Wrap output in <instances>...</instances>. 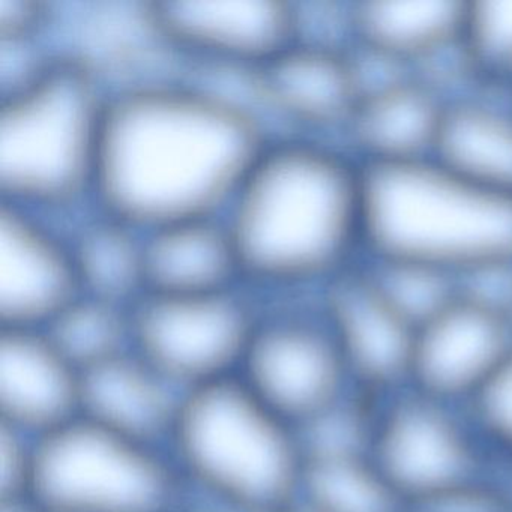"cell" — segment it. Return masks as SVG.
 <instances>
[{
    "label": "cell",
    "instance_id": "6da1fadb",
    "mask_svg": "<svg viewBox=\"0 0 512 512\" xmlns=\"http://www.w3.org/2000/svg\"><path fill=\"white\" fill-rule=\"evenodd\" d=\"M268 137L250 107L187 76L110 92L92 203L143 232L221 215Z\"/></svg>",
    "mask_w": 512,
    "mask_h": 512
},
{
    "label": "cell",
    "instance_id": "7a4b0ae2",
    "mask_svg": "<svg viewBox=\"0 0 512 512\" xmlns=\"http://www.w3.org/2000/svg\"><path fill=\"white\" fill-rule=\"evenodd\" d=\"M223 218L251 292L317 295L364 259L362 167L337 142L268 137Z\"/></svg>",
    "mask_w": 512,
    "mask_h": 512
},
{
    "label": "cell",
    "instance_id": "3957f363",
    "mask_svg": "<svg viewBox=\"0 0 512 512\" xmlns=\"http://www.w3.org/2000/svg\"><path fill=\"white\" fill-rule=\"evenodd\" d=\"M364 259L404 262L455 280L512 265V196L434 158L362 167Z\"/></svg>",
    "mask_w": 512,
    "mask_h": 512
},
{
    "label": "cell",
    "instance_id": "277c9868",
    "mask_svg": "<svg viewBox=\"0 0 512 512\" xmlns=\"http://www.w3.org/2000/svg\"><path fill=\"white\" fill-rule=\"evenodd\" d=\"M167 451L187 496L235 512H280L301 493L298 428L238 376L185 392Z\"/></svg>",
    "mask_w": 512,
    "mask_h": 512
},
{
    "label": "cell",
    "instance_id": "5b68a950",
    "mask_svg": "<svg viewBox=\"0 0 512 512\" xmlns=\"http://www.w3.org/2000/svg\"><path fill=\"white\" fill-rule=\"evenodd\" d=\"M107 97L91 70L61 56L0 95V202L64 224L88 208Z\"/></svg>",
    "mask_w": 512,
    "mask_h": 512
},
{
    "label": "cell",
    "instance_id": "8992f818",
    "mask_svg": "<svg viewBox=\"0 0 512 512\" xmlns=\"http://www.w3.org/2000/svg\"><path fill=\"white\" fill-rule=\"evenodd\" d=\"M29 497L53 512H181L187 490L167 448L77 416L37 439Z\"/></svg>",
    "mask_w": 512,
    "mask_h": 512
},
{
    "label": "cell",
    "instance_id": "52a82bcc",
    "mask_svg": "<svg viewBox=\"0 0 512 512\" xmlns=\"http://www.w3.org/2000/svg\"><path fill=\"white\" fill-rule=\"evenodd\" d=\"M244 284L200 293H145L131 307V343L184 391L238 376L260 314Z\"/></svg>",
    "mask_w": 512,
    "mask_h": 512
},
{
    "label": "cell",
    "instance_id": "ba28073f",
    "mask_svg": "<svg viewBox=\"0 0 512 512\" xmlns=\"http://www.w3.org/2000/svg\"><path fill=\"white\" fill-rule=\"evenodd\" d=\"M238 377L296 428L355 389L317 295L260 299Z\"/></svg>",
    "mask_w": 512,
    "mask_h": 512
},
{
    "label": "cell",
    "instance_id": "9c48e42d",
    "mask_svg": "<svg viewBox=\"0 0 512 512\" xmlns=\"http://www.w3.org/2000/svg\"><path fill=\"white\" fill-rule=\"evenodd\" d=\"M370 457L406 505L479 478L491 464L466 406L407 386L379 398Z\"/></svg>",
    "mask_w": 512,
    "mask_h": 512
},
{
    "label": "cell",
    "instance_id": "30bf717a",
    "mask_svg": "<svg viewBox=\"0 0 512 512\" xmlns=\"http://www.w3.org/2000/svg\"><path fill=\"white\" fill-rule=\"evenodd\" d=\"M260 118L271 136L340 143L364 92L353 49L292 41L256 68Z\"/></svg>",
    "mask_w": 512,
    "mask_h": 512
},
{
    "label": "cell",
    "instance_id": "8fae6325",
    "mask_svg": "<svg viewBox=\"0 0 512 512\" xmlns=\"http://www.w3.org/2000/svg\"><path fill=\"white\" fill-rule=\"evenodd\" d=\"M353 386L382 398L406 388L416 329L392 307L364 259L317 293Z\"/></svg>",
    "mask_w": 512,
    "mask_h": 512
},
{
    "label": "cell",
    "instance_id": "7c38bea8",
    "mask_svg": "<svg viewBox=\"0 0 512 512\" xmlns=\"http://www.w3.org/2000/svg\"><path fill=\"white\" fill-rule=\"evenodd\" d=\"M149 13L187 64L259 68L295 38L286 0H154Z\"/></svg>",
    "mask_w": 512,
    "mask_h": 512
},
{
    "label": "cell",
    "instance_id": "4fadbf2b",
    "mask_svg": "<svg viewBox=\"0 0 512 512\" xmlns=\"http://www.w3.org/2000/svg\"><path fill=\"white\" fill-rule=\"evenodd\" d=\"M511 352V320L458 293L416 329L407 388L467 407Z\"/></svg>",
    "mask_w": 512,
    "mask_h": 512
},
{
    "label": "cell",
    "instance_id": "5bb4252c",
    "mask_svg": "<svg viewBox=\"0 0 512 512\" xmlns=\"http://www.w3.org/2000/svg\"><path fill=\"white\" fill-rule=\"evenodd\" d=\"M79 292L65 224L0 202V328L43 329Z\"/></svg>",
    "mask_w": 512,
    "mask_h": 512
},
{
    "label": "cell",
    "instance_id": "9a60e30c",
    "mask_svg": "<svg viewBox=\"0 0 512 512\" xmlns=\"http://www.w3.org/2000/svg\"><path fill=\"white\" fill-rule=\"evenodd\" d=\"M448 95L406 73L364 89L340 145L361 167L395 166L433 157Z\"/></svg>",
    "mask_w": 512,
    "mask_h": 512
},
{
    "label": "cell",
    "instance_id": "2e32d148",
    "mask_svg": "<svg viewBox=\"0 0 512 512\" xmlns=\"http://www.w3.org/2000/svg\"><path fill=\"white\" fill-rule=\"evenodd\" d=\"M80 386L43 329L0 328V424L40 439L80 415Z\"/></svg>",
    "mask_w": 512,
    "mask_h": 512
},
{
    "label": "cell",
    "instance_id": "e0dca14e",
    "mask_svg": "<svg viewBox=\"0 0 512 512\" xmlns=\"http://www.w3.org/2000/svg\"><path fill=\"white\" fill-rule=\"evenodd\" d=\"M185 392L131 347L83 371L79 416L167 448Z\"/></svg>",
    "mask_w": 512,
    "mask_h": 512
},
{
    "label": "cell",
    "instance_id": "ac0fdd59",
    "mask_svg": "<svg viewBox=\"0 0 512 512\" xmlns=\"http://www.w3.org/2000/svg\"><path fill=\"white\" fill-rule=\"evenodd\" d=\"M466 0L352 2L353 50L407 73L460 49Z\"/></svg>",
    "mask_w": 512,
    "mask_h": 512
},
{
    "label": "cell",
    "instance_id": "d6986e66",
    "mask_svg": "<svg viewBox=\"0 0 512 512\" xmlns=\"http://www.w3.org/2000/svg\"><path fill=\"white\" fill-rule=\"evenodd\" d=\"M145 293H200L242 284L223 214L185 218L143 232Z\"/></svg>",
    "mask_w": 512,
    "mask_h": 512
},
{
    "label": "cell",
    "instance_id": "ffe728a7",
    "mask_svg": "<svg viewBox=\"0 0 512 512\" xmlns=\"http://www.w3.org/2000/svg\"><path fill=\"white\" fill-rule=\"evenodd\" d=\"M431 158L512 196V95L472 88L449 97Z\"/></svg>",
    "mask_w": 512,
    "mask_h": 512
},
{
    "label": "cell",
    "instance_id": "44dd1931",
    "mask_svg": "<svg viewBox=\"0 0 512 512\" xmlns=\"http://www.w3.org/2000/svg\"><path fill=\"white\" fill-rule=\"evenodd\" d=\"M65 229L80 292L125 307L145 295L143 230L94 203Z\"/></svg>",
    "mask_w": 512,
    "mask_h": 512
},
{
    "label": "cell",
    "instance_id": "7402d4cb",
    "mask_svg": "<svg viewBox=\"0 0 512 512\" xmlns=\"http://www.w3.org/2000/svg\"><path fill=\"white\" fill-rule=\"evenodd\" d=\"M43 331L80 373L133 347L131 307L83 292L68 301Z\"/></svg>",
    "mask_w": 512,
    "mask_h": 512
},
{
    "label": "cell",
    "instance_id": "603a6c76",
    "mask_svg": "<svg viewBox=\"0 0 512 512\" xmlns=\"http://www.w3.org/2000/svg\"><path fill=\"white\" fill-rule=\"evenodd\" d=\"M319 512H406V502L370 455L305 461L301 493Z\"/></svg>",
    "mask_w": 512,
    "mask_h": 512
},
{
    "label": "cell",
    "instance_id": "cb8c5ba5",
    "mask_svg": "<svg viewBox=\"0 0 512 512\" xmlns=\"http://www.w3.org/2000/svg\"><path fill=\"white\" fill-rule=\"evenodd\" d=\"M464 58L476 88L512 91V0H469Z\"/></svg>",
    "mask_w": 512,
    "mask_h": 512
},
{
    "label": "cell",
    "instance_id": "d4e9b609",
    "mask_svg": "<svg viewBox=\"0 0 512 512\" xmlns=\"http://www.w3.org/2000/svg\"><path fill=\"white\" fill-rule=\"evenodd\" d=\"M364 260L385 298L415 329L458 296V281L451 275L412 263Z\"/></svg>",
    "mask_w": 512,
    "mask_h": 512
},
{
    "label": "cell",
    "instance_id": "484cf974",
    "mask_svg": "<svg viewBox=\"0 0 512 512\" xmlns=\"http://www.w3.org/2000/svg\"><path fill=\"white\" fill-rule=\"evenodd\" d=\"M467 410L491 460L512 467V352Z\"/></svg>",
    "mask_w": 512,
    "mask_h": 512
},
{
    "label": "cell",
    "instance_id": "4316f807",
    "mask_svg": "<svg viewBox=\"0 0 512 512\" xmlns=\"http://www.w3.org/2000/svg\"><path fill=\"white\" fill-rule=\"evenodd\" d=\"M511 473L491 464L479 478L410 503L406 512H512Z\"/></svg>",
    "mask_w": 512,
    "mask_h": 512
},
{
    "label": "cell",
    "instance_id": "83f0119b",
    "mask_svg": "<svg viewBox=\"0 0 512 512\" xmlns=\"http://www.w3.org/2000/svg\"><path fill=\"white\" fill-rule=\"evenodd\" d=\"M37 439L0 424V502L31 499Z\"/></svg>",
    "mask_w": 512,
    "mask_h": 512
},
{
    "label": "cell",
    "instance_id": "f1b7e54d",
    "mask_svg": "<svg viewBox=\"0 0 512 512\" xmlns=\"http://www.w3.org/2000/svg\"><path fill=\"white\" fill-rule=\"evenodd\" d=\"M280 512H319L317 509H314L313 506L308 505L307 502L298 497L295 502L290 503L286 508L281 509Z\"/></svg>",
    "mask_w": 512,
    "mask_h": 512
},
{
    "label": "cell",
    "instance_id": "f546056e",
    "mask_svg": "<svg viewBox=\"0 0 512 512\" xmlns=\"http://www.w3.org/2000/svg\"><path fill=\"white\" fill-rule=\"evenodd\" d=\"M181 512H209L206 511L205 508H202V506L196 505V503L191 502V500L187 499V502H185L184 508H182Z\"/></svg>",
    "mask_w": 512,
    "mask_h": 512
},
{
    "label": "cell",
    "instance_id": "4dcf8cb0",
    "mask_svg": "<svg viewBox=\"0 0 512 512\" xmlns=\"http://www.w3.org/2000/svg\"><path fill=\"white\" fill-rule=\"evenodd\" d=\"M38 512H53V511H47V509L40 508V506L37 505Z\"/></svg>",
    "mask_w": 512,
    "mask_h": 512
},
{
    "label": "cell",
    "instance_id": "1f68e13d",
    "mask_svg": "<svg viewBox=\"0 0 512 512\" xmlns=\"http://www.w3.org/2000/svg\"><path fill=\"white\" fill-rule=\"evenodd\" d=\"M509 94H511V95H512V91H511V92H509Z\"/></svg>",
    "mask_w": 512,
    "mask_h": 512
}]
</instances>
